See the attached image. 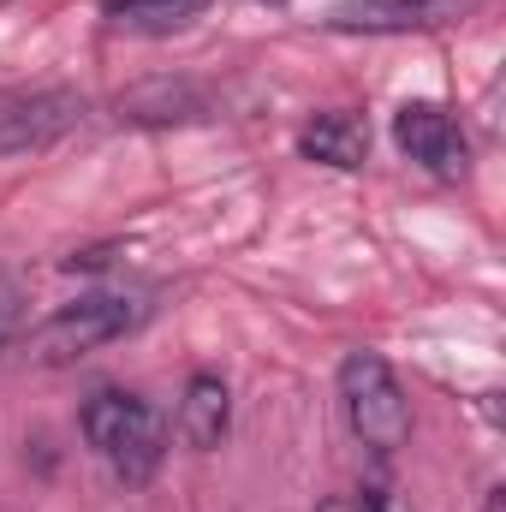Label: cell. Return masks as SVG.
<instances>
[{
    "instance_id": "cell-1",
    "label": "cell",
    "mask_w": 506,
    "mask_h": 512,
    "mask_svg": "<svg viewBox=\"0 0 506 512\" xmlns=\"http://www.w3.org/2000/svg\"><path fill=\"white\" fill-rule=\"evenodd\" d=\"M84 441L108 459V471L137 489V483H149L155 471H161V453H167V423H161V411L155 405H143L137 393H96L90 405H84Z\"/></svg>"
},
{
    "instance_id": "cell-2",
    "label": "cell",
    "mask_w": 506,
    "mask_h": 512,
    "mask_svg": "<svg viewBox=\"0 0 506 512\" xmlns=\"http://www.w3.org/2000/svg\"><path fill=\"white\" fill-rule=\"evenodd\" d=\"M143 316H149V304L131 298V292H96V298H78V304L54 310V316L30 334V364H42V370L78 364V358H90L96 346H108V340L131 334Z\"/></svg>"
},
{
    "instance_id": "cell-3",
    "label": "cell",
    "mask_w": 506,
    "mask_h": 512,
    "mask_svg": "<svg viewBox=\"0 0 506 512\" xmlns=\"http://www.w3.org/2000/svg\"><path fill=\"white\" fill-rule=\"evenodd\" d=\"M340 399H346V417H352V435L370 447V453H399L411 441V405H405V387L387 370L381 352H352L340 364Z\"/></svg>"
},
{
    "instance_id": "cell-4",
    "label": "cell",
    "mask_w": 506,
    "mask_h": 512,
    "mask_svg": "<svg viewBox=\"0 0 506 512\" xmlns=\"http://www.w3.org/2000/svg\"><path fill=\"white\" fill-rule=\"evenodd\" d=\"M78 90H0V155H30L84 126Z\"/></svg>"
},
{
    "instance_id": "cell-5",
    "label": "cell",
    "mask_w": 506,
    "mask_h": 512,
    "mask_svg": "<svg viewBox=\"0 0 506 512\" xmlns=\"http://www.w3.org/2000/svg\"><path fill=\"white\" fill-rule=\"evenodd\" d=\"M393 143L435 179H465V167H471V143H465L459 120L441 114L435 102H405L393 114Z\"/></svg>"
},
{
    "instance_id": "cell-6",
    "label": "cell",
    "mask_w": 506,
    "mask_h": 512,
    "mask_svg": "<svg viewBox=\"0 0 506 512\" xmlns=\"http://www.w3.org/2000/svg\"><path fill=\"white\" fill-rule=\"evenodd\" d=\"M477 0H340L328 12L334 30H435V24H453L465 18Z\"/></svg>"
},
{
    "instance_id": "cell-7",
    "label": "cell",
    "mask_w": 506,
    "mask_h": 512,
    "mask_svg": "<svg viewBox=\"0 0 506 512\" xmlns=\"http://www.w3.org/2000/svg\"><path fill=\"white\" fill-rule=\"evenodd\" d=\"M227 423H233L227 382H221V376H191L185 399H179V417H173L179 441H185V447H197V453H209V447H221Z\"/></svg>"
},
{
    "instance_id": "cell-8",
    "label": "cell",
    "mask_w": 506,
    "mask_h": 512,
    "mask_svg": "<svg viewBox=\"0 0 506 512\" xmlns=\"http://www.w3.org/2000/svg\"><path fill=\"white\" fill-rule=\"evenodd\" d=\"M298 149L310 155V161H328V167H364L370 161V126L358 120V114H316L310 126L298 131Z\"/></svg>"
},
{
    "instance_id": "cell-9",
    "label": "cell",
    "mask_w": 506,
    "mask_h": 512,
    "mask_svg": "<svg viewBox=\"0 0 506 512\" xmlns=\"http://www.w3.org/2000/svg\"><path fill=\"white\" fill-rule=\"evenodd\" d=\"M209 0H102L108 24L114 30H131V36H173L185 30Z\"/></svg>"
},
{
    "instance_id": "cell-10",
    "label": "cell",
    "mask_w": 506,
    "mask_h": 512,
    "mask_svg": "<svg viewBox=\"0 0 506 512\" xmlns=\"http://www.w3.org/2000/svg\"><path fill=\"white\" fill-rule=\"evenodd\" d=\"M352 512H405V501H399L387 483H364L358 501H352Z\"/></svg>"
},
{
    "instance_id": "cell-11",
    "label": "cell",
    "mask_w": 506,
    "mask_h": 512,
    "mask_svg": "<svg viewBox=\"0 0 506 512\" xmlns=\"http://www.w3.org/2000/svg\"><path fill=\"white\" fill-rule=\"evenodd\" d=\"M12 322H18V280L0 274V352H6V340H12Z\"/></svg>"
},
{
    "instance_id": "cell-12",
    "label": "cell",
    "mask_w": 506,
    "mask_h": 512,
    "mask_svg": "<svg viewBox=\"0 0 506 512\" xmlns=\"http://www.w3.org/2000/svg\"><path fill=\"white\" fill-rule=\"evenodd\" d=\"M489 512H501V483H495V489H489Z\"/></svg>"
},
{
    "instance_id": "cell-13",
    "label": "cell",
    "mask_w": 506,
    "mask_h": 512,
    "mask_svg": "<svg viewBox=\"0 0 506 512\" xmlns=\"http://www.w3.org/2000/svg\"><path fill=\"white\" fill-rule=\"evenodd\" d=\"M262 6H286V0H262Z\"/></svg>"
}]
</instances>
